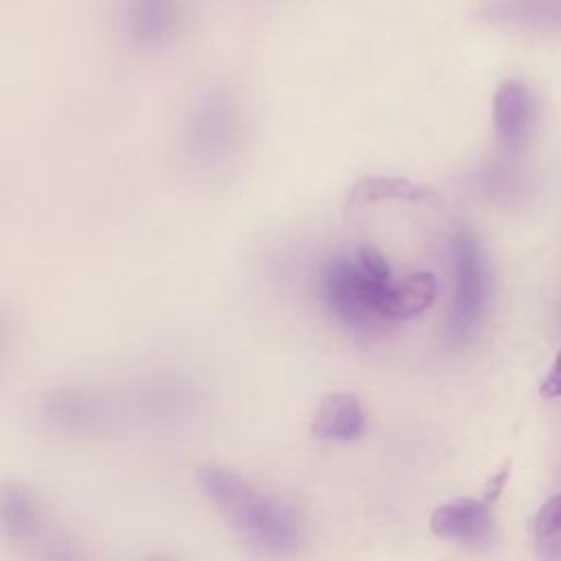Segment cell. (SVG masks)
I'll return each mask as SVG.
<instances>
[{
	"mask_svg": "<svg viewBox=\"0 0 561 561\" xmlns=\"http://www.w3.org/2000/svg\"><path fill=\"white\" fill-rule=\"evenodd\" d=\"M195 478L224 522L256 554L289 557L305 543L302 513L287 497L219 465L199 467Z\"/></svg>",
	"mask_w": 561,
	"mask_h": 561,
	"instance_id": "6da1fadb",
	"label": "cell"
},
{
	"mask_svg": "<svg viewBox=\"0 0 561 561\" xmlns=\"http://www.w3.org/2000/svg\"><path fill=\"white\" fill-rule=\"evenodd\" d=\"M394 274H377L353 254L331 256L318 274V298L342 327L353 331H377L388 320V300Z\"/></svg>",
	"mask_w": 561,
	"mask_h": 561,
	"instance_id": "7a4b0ae2",
	"label": "cell"
},
{
	"mask_svg": "<svg viewBox=\"0 0 561 561\" xmlns=\"http://www.w3.org/2000/svg\"><path fill=\"white\" fill-rule=\"evenodd\" d=\"M241 138V107L234 92L221 83L204 88L188 107L182 145L199 167L224 164Z\"/></svg>",
	"mask_w": 561,
	"mask_h": 561,
	"instance_id": "3957f363",
	"label": "cell"
},
{
	"mask_svg": "<svg viewBox=\"0 0 561 561\" xmlns=\"http://www.w3.org/2000/svg\"><path fill=\"white\" fill-rule=\"evenodd\" d=\"M454 265V294L447 318V340L467 344L482 324L489 305L491 274L484 245L469 228H458L449 239Z\"/></svg>",
	"mask_w": 561,
	"mask_h": 561,
	"instance_id": "277c9868",
	"label": "cell"
},
{
	"mask_svg": "<svg viewBox=\"0 0 561 561\" xmlns=\"http://www.w3.org/2000/svg\"><path fill=\"white\" fill-rule=\"evenodd\" d=\"M42 421L61 436L92 438L110 430L114 421L112 405L94 390L64 386L46 392L39 401Z\"/></svg>",
	"mask_w": 561,
	"mask_h": 561,
	"instance_id": "5b68a950",
	"label": "cell"
},
{
	"mask_svg": "<svg viewBox=\"0 0 561 561\" xmlns=\"http://www.w3.org/2000/svg\"><path fill=\"white\" fill-rule=\"evenodd\" d=\"M493 502L482 497H454L438 504L430 515V530L460 546H484L493 541Z\"/></svg>",
	"mask_w": 561,
	"mask_h": 561,
	"instance_id": "8992f818",
	"label": "cell"
},
{
	"mask_svg": "<svg viewBox=\"0 0 561 561\" xmlns=\"http://www.w3.org/2000/svg\"><path fill=\"white\" fill-rule=\"evenodd\" d=\"M182 22L180 0H125L121 9L125 35L142 48L171 44L180 35Z\"/></svg>",
	"mask_w": 561,
	"mask_h": 561,
	"instance_id": "52a82bcc",
	"label": "cell"
},
{
	"mask_svg": "<svg viewBox=\"0 0 561 561\" xmlns=\"http://www.w3.org/2000/svg\"><path fill=\"white\" fill-rule=\"evenodd\" d=\"M535 107L528 88L519 81H504L493 96V123L500 142L508 151H519L533 129Z\"/></svg>",
	"mask_w": 561,
	"mask_h": 561,
	"instance_id": "ba28073f",
	"label": "cell"
},
{
	"mask_svg": "<svg viewBox=\"0 0 561 561\" xmlns=\"http://www.w3.org/2000/svg\"><path fill=\"white\" fill-rule=\"evenodd\" d=\"M366 416L362 401L353 392H331L320 399L311 421L309 434L327 443H348L364 434Z\"/></svg>",
	"mask_w": 561,
	"mask_h": 561,
	"instance_id": "9c48e42d",
	"label": "cell"
},
{
	"mask_svg": "<svg viewBox=\"0 0 561 561\" xmlns=\"http://www.w3.org/2000/svg\"><path fill=\"white\" fill-rule=\"evenodd\" d=\"M438 191L399 175H366L359 178L346 195V210L355 213L379 202H405V204H436Z\"/></svg>",
	"mask_w": 561,
	"mask_h": 561,
	"instance_id": "30bf717a",
	"label": "cell"
},
{
	"mask_svg": "<svg viewBox=\"0 0 561 561\" xmlns=\"http://www.w3.org/2000/svg\"><path fill=\"white\" fill-rule=\"evenodd\" d=\"M0 526L9 541L26 543L37 539L44 530V506L37 493L20 482L4 484L0 495Z\"/></svg>",
	"mask_w": 561,
	"mask_h": 561,
	"instance_id": "8fae6325",
	"label": "cell"
},
{
	"mask_svg": "<svg viewBox=\"0 0 561 561\" xmlns=\"http://www.w3.org/2000/svg\"><path fill=\"white\" fill-rule=\"evenodd\" d=\"M438 296V278L430 270H419L392 285L388 300L390 324L408 322L423 316Z\"/></svg>",
	"mask_w": 561,
	"mask_h": 561,
	"instance_id": "7c38bea8",
	"label": "cell"
},
{
	"mask_svg": "<svg viewBox=\"0 0 561 561\" xmlns=\"http://www.w3.org/2000/svg\"><path fill=\"white\" fill-rule=\"evenodd\" d=\"M533 533L541 557L561 559V495L550 497L539 508L535 515Z\"/></svg>",
	"mask_w": 561,
	"mask_h": 561,
	"instance_id": "4fadbf2b",
	"label": "cell"
},
{
	"mask_svg": "<svg viewBox=\"0 0 561 561\" xmlns=\"http://www.w3.org/2000/svg\"><path fill=\"white\" fill-rule=\"evenodd\" d=\"M539 392H541V397H546V399H557V397H561V351H559V355H557V362H554L552 370H550V373L546 375V379L541 381Z\"/></svg>",
	"mask_w": 561,
	"mask_h": 561,
	"instance_id": "5bb4252c",
	"label": "cell"
},
{
	"mask_svg": "<svg viewBox=\"0 0 561 561\" xmlns=\"http://www.w3.org/2000/svg\"><path fill=\"white\" fill-rule=\"evenodd\" d=\"M508 469H511V465L506 462V465L486 482V489H484V497H486V500L495 502V500L500 497V493H502V489H504V482H506V478H508Z\"/></svg>",
	"mask_w": 561,
	"mask_h": 561,
	"instance_id": "9a60e30c",
	"label": "cell"
}]
</instances>
